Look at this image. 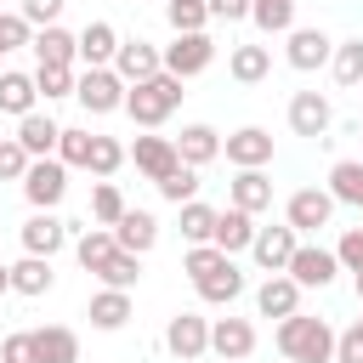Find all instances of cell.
Segmentation results:
<instances>
[{"label": "cell", "mask_w": 363, "mask_h": 363, "mask_svg": "<svg viewBox=\"0 0 363 363\" xmlns=\"http://www.w3.org/2000/svg\"><path fill=\"white\" fill-rule=\"evenodd\" d=\"M278 352L289 357V363H335V329L323 323V318H306V312H295V318H284L278 323Z\"/></svg>", "instance_id": "1"}, {"label": "cell", "mask_w": 363, "mask_h": 363, "mask_svg": "<svg viewBox=\"0 0 363 363\" xmlns=\"http://www.w3.org/2000/svg\"><path fill=\"white\" fill-rule=\"evenodd\" d=\"M176 108H182V79H176V74H153V79H142V85L125 91V113H130L142 130H159Z\"/></svg>", "instance_id": "2"}, {"label": "cell", "mask_w": 363, "mask_h": 363, "mask_svg": "<svg viewBox=\"0 0 363 363\" xmlns=\"http://www.w3.org/2000/svg\"><path fill=\"white\" fill-rule=\"evenodd\" d=\"M125 91H130V85H125L113 68H79V85H74L79 108L96 113V119H102V113H119V108H125Z\"/></svg>", "instance_id": "3"}, {"label": "cell", "mask_w": 363, "mask_h": 363, "mask_svg": "<svg viewBox=\"0 0 363 363\" xmlns=\"http://www.w3.org/2000/svg\"><path fill=\"white\" fill-rule=\"evenodd\" d=\"M62 193H68V164H62V159H34L28 176H23V199H28V210H57Z\"/></svg>", "instance_id": "4"}, {"label": "cell", "mask_w": 363, "mask_h": 363, "mask_svg": "<svg viewBox=\"0 0 363 363\" xmlns=\"http://www.w3.org/2000/svg\"><path fill=\"white\" fill-rule=\"evenodd\" d=\"M210 62H216L210 28H204V34H176V40L164 45V74H176V79H193V74H204Z\"/></svg>", "instance_id": "5"}, {"label": "cell", "mask_w": 363, "mask_h": 363, "mask_svg": "<svg viewBox=\"0 0 363 363\" xmlns=\"http://www.w3.org/2000/svg\"><path fill=\"white\" fill-rule=\"evenodd\" d=\"M329 125H335V108H329V96H323V91H295V96H289V130H295V136L323 142V136H329Z\"/></svg>", "instance_id": "6"}, {"label": "cell", "mask_w": 363, "mask_h": 363, "mask_svg": "<svg viewBox=\"0 0 363 363\" xmlns=\"http://www.w3.org/2000/svg\"><path fill=\"white\" fill-rule=\"evenodd\" d=\"M295 250H301V233H295L289 221H284V227H261V233H255V244H250V255H255V267H261V272H289Z\"/></svg>", "instance_id": "7"}, {"label": "cell", "mask_w": 363, "mask_h": 363, "mask_svg": "<svg viewBox=\"0 0 363 363\" xmlns=\"http://www.w3.org/2000/svg\"><path fill=\"white\" fill-rule=\"evenodd\" d=\"M164 346H170L182 363H199V357L210 352V318H199V312H176V318L164 323Z\"/></svg>", "instance_id": "8"}, {"label": "cell", "mask_w": 363, "mask_h": 363, "mask_svg": "<svg viewBox=\"0 0 363 363\" xmlns=\"http://www.w3.org/2000/svg\"><path fill=\"white\" fill-rule=\"evenodd\" d=\"M113 74H119L125 85H142V79H153V74H164V51H159L153 40H119V57H113Z\"/></svg>", "instance_id": "9"}, {"label": "cell", "mask_w": 363, "mask_h": 363, "mask_svg": "<svg viewBox=\"0 0 363 363\" xmlns=\"http://www.w3.org/2000/svg\"><path fill=\"white\" fill-rule=\"evenodd\" d=\"M329 216H335L329 187H301V193H289V204H284V221H289L295 233H318V227H329Z\"/></svg>", "instance_id": "10"}, {"label": "cell", "mask_w": 363, "mask_h": 363, "mask_svg": "<svg viewBox=\"0 0 363 363\" xmlns=\"http://www.w3.org/2000/svg\"><path fill=\"white\" fill-rule=\"evenodd\" d=\"M284 40H289V45H284V57H289V68H295V74H312V68H323V62L335 57V40H329L323 28H289Z\"/></svg>", "instance_id": "11"}, {"label": "cell", "mask_w": 363, "mask_h": 363, "mask_svg": "<svg viewBox=\"0 0 363 363\" xmlns=\"http://www.w3.org/2000/svg\"><path fill=\"white\" fill-rule=\"evenodd\" d=\"M221 153H227L233 170H261V164H272V136L261 125H244V130H233L221 142Z\"/></svg>", "instance_id": "12"}, {"label": "cell", "mask_w": 363, "mask_h": 363, "mask_svg": "<svg viewBox=\"0 0 363 363\" xmlns=\"http://www.w3.org/2000/svg\"><path fill=\"white\" fill-rule=\"evenodd\" d=\"M62 244H68V221H62L57 210H34V216L23 221V255H45V261H51Z\"/></svg>", "instance_id": "13"}, {"label": "cell", "mask_w": 363, "mask_h": 363, "mask_svg": "<svg viewBox=\"0 0 363 363\" xmlns=\"http://www.w3.org/2000/svg\"><path fill=\"white\" fill-rule=\"evenodd\" d=\"M335 272H340V261H335V250H323V244H301L295 261H289V278H295L301 289H329Z\"/></svg>", "instance_id": "14"}, {"label": "cell", "mask_w": 363, "mask_h": 363, "mask_svg": "<svg viewBox=\"0 0 363 363\" xmlns=\"http://www.w3.org/2000/svg\"><path fill=\"white\" fill-rule=\"evenodd\" d=\"M210 352L227 357V363L255 357V323H250V318H216V323H210Z\"/></svg>", "instance_id": "15"}, {"label": "cell", "mask_w": 363, "mask_h": 363, "mask_svg": "<svg viewBox=\"0 0 363 363\" xmlns=\"http://www.w3.org/2000/svg\"><path fill=\"white\" fill-rule=\"evenodd\" d=\"M255 312H261V318H278V323L295 318V312H301V284H295L289 272H267V284L255 289Z\"/></svg>", "instance_id": "16"}, {"label": "cell", "mask_w": 363, "mask_h": 363, "mask_svg": "<svg viewBox=\"0 0 363 363\" xmlns=\"http://www.w3.org/2000/svg\"><path fill=\"white\" fill-rule=\"evenodd\" d=\"M28 51H34V62H40V68H74V62H79V34H68L62 23H51V28H40V34H34V45H28Z\"/></svg>", "instance_id": "17"}, {"label": "cell", "mask_w": 363, "mask_h": 363, "mask_svg": "<svg viewBox=\"0 0 363 363\" xmlns=\"http://www.w3.org/2000/svg\"><path fill=\"white\" fill-rule=\"evenodd\" d=\"M113 57H119V28L102 23V17H91L79 28V62L85 68H113Z\"/></svg>", "instance_id": "18"}, {"label": "cell", "mask_w": 363, "mask_h": 363, "mask_svg": "<svg viewBox=\"0 0 363 363\" xmlns=\"http://www.w3.org/2000/svg\"><path fill=\"white\" fill-rule=\"evenodd\" d=\"M130 159H136V170H142L147 182H164V176L182 164V159H176V136H136Z\"/></svg>", "instance_id": "19"}, {"label": "cell", "mask_w": 363, "mask_h": 363, "mask_svg": "<svg viewBox=\"0 0 363 363\" xmlns=\"http://www.w3.org/2000/svg\"><path fill=\"white\" fill-rule=\"evenodd\" d=\"M227 204L244 210V216L272 210V182H267V170H238V176L227 182Z\"/></svg>", "instance_id": "20"}, {"label": "cell", "mask_w": 363, "mask_h": 363, "mask_svg": "<svg viewBox=\"0 0 363 363\" xmlns=\"http://www.w3.org/2000/svg\"><path fill=\"white\" fill-rule=\"evenodd\" d=\"M17 142L28 147V159H57V142H62V125L51 119V113H28V119H17Z\"/></svg>", "instance_id": "21"}, {"label": "cell", "mask_w": 363, "mask_h": 363, "mask_svg": "<svg viewBox=\"0 0 363 363\" xmlns=\"http://www.w3.org/2000/svg\"><path fill=\"white\" fill-rule=\"evenodd\" d=\"M176 159L193 164V170H204L210 159H221V130H216V125H182V136H176Z\"/></svg>", "instance_id": "22"}, {"label": "cell", "mask_w": 363, "mask_h": 363, "mask_svg": "<svg viewBox=\"0 0 363 363\" xmlns=\"http://www.w3.org/2000/svg\"><path fill=\"white\" fill-rule=\"evenodd\" d=\"M255 233H261V227H255V216H244V210H233V204H227V210H216V238H210V244H216L221 255H238V250H250V244H255Z\"/></svg>", "instance_id": "23"}, {"label": "cell", "mask_w": 363, "mask_h": 363, "mask_svg": "<svg viewBox=\"0 0 363 363\" xmlns=\"http://www.w3.org/2000/svg\"><path fill=\"white\" fill-rule=\"evenodd\" d=\"M85 318H91V329H102V335L125 329V323H130V289H96L91 306H85Z\"/></svg>", "instance_id": "24"}, {"label": "cell", "mask_w": 363, "mask_h": 363, "mask_svg": "<svg viewBox=\"0 0 363 363\" xmlns=\"http://www.w3.org/2000/svg\"><path fill=\"white\" fill-rule=\"evenodd\" d=\"M113 238H119V250L147 255V250L159 244V221H153V210H125V216H119V227H113Z\"/></svg>", "instance_id": "25"}, {"label": "cell", "mask_w": 363, "mask_h": 363, "mask_svg": "<svg viewBox=\"0 0 363 363\" xmlns=\"http://www.w3.org/2000/svg\"><path fill=\"white\" fill-rule=\"evenodd\" d=\"M34 102H40V85H34V74H17V68H6V74H0V113H11V119H28V113H34Z\"/></svg>", "instance_id": "26"}, {"label": "cell", "mask_w": 363, "mask_h": 363, "mask_svg": "<svg viewBox=\"0 0 363 363\" xmlns=\"http://www.w3.org/2000/svg\"><path fill=\"white\" fill-rule=\"evenodd\" d=\"M34 357L40 363H79V335L68 323H45V329H34Z\"/></svg>", "instance_id": "27"}, {"label": "cell", "mask_w": 363, "mask_h": 363, "mask_svg": "<svg viewBox=\"0 0 363 363\" xmlns=\"http://www.w3.org/2000/svg\"><path fill=\"white\" fill-rule=\"evenodd\" d=\"M74 255H79V267H85V272H102V267L119 255V238H113V227H85V233L74 238Z\"/></svg>", "instance_id": "28"}, {"label": "cell", "mask_w": 363, "mask_h": 363, "mask_svg": "<svg viewBox=\"0 0 363 363\" xmlns=\"http://www.w3.org/2000/svg\"><path fill=\"white\" fill-rule=\"evenodd\" d=\"M227 74H233L238 85H261V79L272 74V51H267V45H233V51H227Z\"/></svg>", "instance_id": "29"}, {"label": "cell", "mask_w": 363, "mask_h": 363, "mask_svg": "<svg viewBox=\"0 0 363 363\" xmlns=\"http://www.w3.org/2000/svg\"><path fill=\"white\" fill-rule=\"evenodd\" d=\"M51 284H57V272H51L45 255H23V261H11V295H51Z\"/></svg>", "instance_id": "30"}, {"label": "cell", "mask_w": 363, "mask_h": 363, "mask_svg": "<svg viewBox=\"0 0 363 363\" xmlns=\"http://www.w3.org/2000/svg\"><path fill=\"white\" fill-rule=\"evenodd\" d=\"M193 289H199V301H210V306H233V301L244 295V272H238V267H233V255H227V261H221L204 284H193Z\"/></svg>", "instance_id": "31"}, {"label": "cell", "mask_w": 363, "mask_h": 363, "mask_svg": "<svg viewBox=\"0 0 363 363\" xmlns=\"http://www.w3.org/2000/svg\"><path fill=\"white\" fill-rule=\"evenodd\" d=\"M329 199L363 210V159H340V164L329 170Z\"/></svg>", "instance_id": "32"}, {"label": "cell", "mask_w": 363, "mask_h": 363, "mask_svg": "<svg viewBox=\"0 0 363 363\" xmlns=\"http://www.w3.org/2000/svg\"><path fill=\"white\" fill-rule=\"evenodd\" d=\"M164 23H170V34H204L216 17L204 0H164Z\"/></svg>", "instance_id": "33"}, {"label": "cell", "mask_w": 363, "mask_h": 363, "mask_svg": "<svg viewBox=\"0 0 363 363\" xmlns=\"http://www.w3.org/2000/svg\"><path fill=\"white\" fill-rule=\"evenodd\" d=\"M329 68H335V85L357 91V85H363V34L340 40V45H335V57H329Z\"/></svg>", "instance_id": "34"}, {"label": "cell", "mask_w": 363, "mask_h": 363, "mask_svg": "<svg viewBox=\"0 0 363 363\" xmlns=\"http://www.w3.org/2000/svg\"><path fill=\"white\" fill-rule=\"evenodd\" d=\"M250 23L261 34H289L295 28V0H250Z\"/></svg>", "instance_id": "35"}, {"label": "cell", "mask_w": 363, "mask_h": 363, "mask_svg": "<svg viewBox=\"0 0 363 363\" xmlns=\"http://www.w3.org/2000/svg\"><path fill=\"white\" fill-rule=\"evenodd\" d=\"M125 210H130V204H125V193H119L113 182H96V187H91V221H96V227H119Z\"/></svg>", "instance_id": "36"}, {"label": "cell", "mask_w": 363, "mask_h": 363, "mask_svg": "<svg viewBox=\"0 0 363 363\" xmlns=\"http://www.w3.org/2000/svg\"><path fill=\"white\" fill-rule=\"evenodd\" d=\"M125 159H130V153H125V142H113V136H96V142H91V164H85V170H91L96 182H113V170H119Z\"/></svg>", "instance_id": "37"}, {"label": "cell", "mask_w": 363, "mask_h": 363, "mask_svg": "<svg viewBox=\"0 0 363 363\" xmlns=\"http://www.w3.org/2000/svg\"><path fill=\"white\" fill-rule=\"evenodd\" d=\"M153 187H159V199H170V204L182 210V204L199 199V170H193V164H176V170H170L164 182H153Z\"/></svg>", "instance_id": "38"}, {"label": "cell", "mask_w": 363, "mask_h": 363, "mask_svg": "<svg viewBox=\"0 0 363 363\" xmlns=\"http://www.w3.org/2000/svg\"><path fill=\"white\" fill-rule=\"evenodd\" d=\"M182 238H187V244H210V238H216V210H210L204 199L182 204Z\"/></svg>", "instance_id": "39"}, {"label": "cell", "mask_w": 363, "mask_h": 363, "mask_svg": "<svg viewBox=\"0 0 363 363\" xmlns=\"http://www.w3.org/2000/svg\"><path fill=\"white\" fill-rule=\"evenodd\" d=\"M96 278H102V289H136V284H142V255L119 250V255H113V261H108Z\"/></svg>", "instance_id": "40"}, {"label": "cell", "mask_w": 363, "mask_h": 363, "mask_svg": "<svg viewBox=\"0 0 363 363\" xmlns=\"http://www.w3.org/2000/svg\"><path fill=\"white\" fill-rule=\"evenodd\" d=\"M91 142H96L91 130H79V125H62V142H57V159H62L68 170H74V164L85 170V164H91Z\"/></svg>", "instance_id": "41"}, {"label": "cell", "mask_w": 363, "mask_h": 363, "mask_svg": "<svg viewBox=\"0 0 363 363\" xmlns=\"http://www.w3.org/2000/svg\"><path fill=\"white\" fill-rule=\"evenodd\" d=\"M34 85H40L45 102H57V96H74L79 74H74V68H34Z\"/></svg>", "instance_id": "42"}, {"label": "cell", "mask_w": 363, "mask_h": 363, "mask_svg": "<svg viewBox=\"0 0 363 363\" xmlns=\"http://www.w3.org/2000/svg\"><path fill=\"white\" fill-rule=\"evenodd\" d=\"M221 261H227V255H221V250H216V244H193V250H187V255H182V272H187V278H193V284H204V278H210V272H216V267H221Z\"/></svg>", "instance_id": "43"}, {"label": "cell", "mask_w": 363, "mask_h": 363, "mask_svg": "<svg viewBox=\"0 0 363 363\" xmlns=\"http://www.w3.org/2000/svg\"><path fill=\"white\" fill-rule=\"evenodd\" d=\"M28 164H34V159H28V147H23L17 136H0V182H23V176H28Z\"/></svg>", "instance_id": "44"}, {"label": "cell", "mask_w": 363, "mask_h": 363, "mask_svg": "<svg viewBox=\"0 0 363 363\" xmlns=\"http://www.w3.org/2000/svg\"><path fill=\"white\" fill-rule=\"evenodd\" d=\"M17 45H34V23L23 11H0V51H17Z\"/></svg>", "instance_id": "45"}, {"label": "cell", "mask_w": 363, "mask_h": 363, "mask_svg": "<svg viewBox=\"0 0 363 363\" xmlns=\"http://www.w3.org/2000/svg\"><path fill=\"white\" fill-rule=\"evenodd\" d=\"M335 261H340V272H363V227H346L340 233V244H335Z\"/></svg>", "instance_id": "46"}, {"label": "cell", "mask_w": 363, "mask_h": 363, "mask_svg": "<svg viewBox=\"0 0 363 363\" xmlns=\"http://www.w3.org/2000/svg\"><path fill=\"white\" fill-rule=\"evenodd\" d=\"M0 363H40V357H34V329L6 335V340H0Z\"/></svg>", "instance_id": "47"}, {"label": "cell", "mask_w": 363, "mask_h": 363, "mask_svg": "<svg viewBox=\"0 0 363 363\" xmlns=\"http://www.w3.org/2000/svg\"><path fill=\"white\" fill-rule=\"evenodd\" d=\"M62 6H68V0H23L17 11H23V17L34 23V28H51V23L62 17Z\"/></svg>", "instance_id": "48"}, {"label": "cell", "mask_w": 363, "mask_h": 363, "mask_svg": "<svg viewBox=\"0 0 363 363\" xmlns=\"http://www.w3.org/2000/svg\"><path fill=\"white\" fill-rule=\"evenodd\" d=\"M335 363H363V329L357 323L346 335H335Z\"/></svg>", "instance_id": "49"}, {"label": "cell", "mask_w": 363, "mask_h": 363, "mask_svg": "<svg viewBox=\"0 0 363 363\" xmlns=\"http://www.w3.org/2000/svg\"><path fill=\"white\" fill-rule=\"evenodd\" d=\"M204 6H210L216 23H244L250 17V0H204Z\"/></svg>", "instance_id": "50"}, {"label": "cell", "mask_w": 363, "mask_h": 363, "mask_svg": "<svg viewBox=\"0 0 363 363\" xmlns=\"http://www.w3.org/2000/svg\"><path fill=\"white\" fill-rule=\"evenodd\" d=\"M0 295H11V267L0 261Z\"/></svg>", "instance_id": "51"}, {"label": "cell", "mask_w": 363, "mask_h": 363, "mask_svg": "<svg viewBox=\"0 0 363 363\" xmlns=\"http://www.w3.org/2000/svg\"><path fill=\"white\" fill-rule=\"evenodd\" d=\"M357 301H363V272H357Z\"/></svg>", "instance_id": "52"}, {"label": "cell", "mask_w": 363, "mask_h": 363, "mask_svg": "<svg viewBox=\"0 0 363 363\" xmlns=\"http://www.w3.org/2000/svg\"><path fill=\"white\" fill-rule=\"evenodd\" d=\"M357 227H363V210H357Z\"/></svg>", "instance_id": "53"}, {"label": "cell", "mask_w": 363, "mask_h": 363, "mask_svg": "<svg viewBox=\"0 0 363 363\" xmlns=\"http://www.w3.org/2000/svg\"><path fill=\"white\" fill-rule=\"evenodd\" d=\"M357 329H363V318H357Z\"/></svg>", "instance_id": "54"}, {"label": "cell", "mask_w": 363, "mask_h": 363, "mask_svg": "<svg viewBox=\"0 0 363 363\" xmlns=\"http://www.w3.org/2000/svg\"><path fill=\"white\" fill-rule=\"evenodd\" d=\"M244 363H255V357H244Z\"/></svg>", "instance_id": "55"}, {"label": "cell", "mask_w": 363, "mask_h": 363, "mask_svg": "<svg viewBox=\"0 0 363 363\" xmlns=\"http://www.w3.org/2000/svg\"><path fill=\"white\" fill-rule=\"evenodd\" d=\"M0 57H6V51H0Z\"/></svg>", "instance_id": "56"}]
</instances>
